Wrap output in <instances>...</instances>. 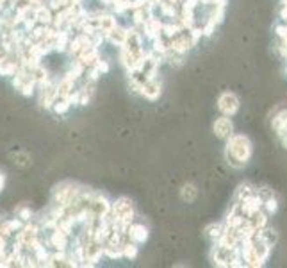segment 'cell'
Wrapping results in <instances>:
<instances>
[{
	"label": "cell",
	"mask_w": 287,
	"mask_h": 268,
	"mask_svg": "<svg viewBox=\"0 0 287 268\" xmlns=\"http://www.w3.org/2000/svg\"><path fill=\"white\" fill-rule=\"evenodd\" d=\"M214 129L218 131L220 136H225V134H229L230 131H232V124H230L227 118H220V120L216 122V125H214Z\"/></svg>",
	"instance_id": "cell-1"
}]
</instances>
